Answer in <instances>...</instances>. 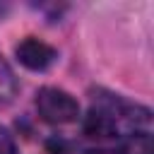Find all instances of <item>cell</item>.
<instances>
[{"instance_id":"obj_1","label":"cell","mask_w":154,"mask_h":154,"mask_svg":"<svg viewBox=\"0 0 154 154\" xmlns=\"http://www.w3.org/2000/svg\"><path fill=\"white\" fill-rule=\"evenodd\" d=\"M152 120V111L137 103H128L118 94H108L103 89L91 91V108L84 118V135L91 140H111L120 135V125H147Z\"/></svg>"},{"instance_id":"obj_2","label":"cell","mask_w":154,"mask_h":154,"mask_svg":"<svg viewBox=\"0 0 154 154\" xmlns=\"http://www.w3.org/2000/svg\"><path fill=\"white\" fill-rule=\"evenodd\" d=\"M36 111L46 123L53 125H65L77 120L79 116V103L63 89L58 87H43L36 94Z\"/></svg>"},{"instance_id":"obj_3","label":"cell","mask_w":154,"mask_h":154,"mask_svg":"<svg viewBox=\"0 0 154 154\" xmlns=\"http://www.w3.org/2000/svg\"><path fill=\"white\" fill-rule=\"evenodd\" d=\"M14 53H17V60L24 67H29V70H46L58 58V53H55L53 46H48L41 38H34V36H26L24 41H19L17 48H14Z\"/></svg>"},{"instance_id":"obj_4","label":"cell","mask_w":154,"mask_h":154,"mask_svg":"<svg viewBox=\"0 0 154 154\" xmlns=\"http://www.w3.org/2000/svg\"><path fill=\"white\" fill-rule=\"evenodd\" d=\"M17 91H19V82H17L10 63L0 55V108L7 106V103H12L14 96H17Z\"/></svg>"},{"instance_id":"obj_5","label":"cell","mask_w":154,"mask_h":154,"mask_svg":"<svg viewBox=\"0 0 154 154\" xmlns=\"http://www.w3.org/2000/svg\"><path fill=\"white\" fill-rule=\"evenodd\" d=\"M120 154H152V135L149 132H130L123 142Z\"/></svg>"},{"instance_id":"obj_6","label":"cell","mask_w":154,"mask_h":154,"mask_svg":"<svg viewBox=\"0 0 154 154\" xmlns=\"http://www.w3.org/2000/svg\"><path fill=\"white\" fill-rule=\"evenodd\" d=\"M0 154H14V140L5 128H0Z\"/></svg>"},{"instance_id":"obj_7","label":"cell","mask_w":154,"mask_h":154,"mask_svg":"<svg viewBox=\"0 0 154 154\" xmlns=\"http://www.w3.org/2000/svg\"><path fill=\"white\" fill-rule=\"evenodd\" d=\"M87 154H118V152H113V149H89Z\"/></svg>"}]
</instances>
